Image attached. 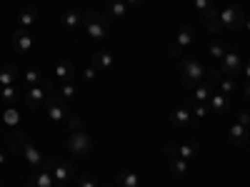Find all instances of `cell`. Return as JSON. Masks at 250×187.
Masks as SVG:
<instances>
[{
	"mask_svg": "<svg viewBox=\"0 0 250 187\" xmlns=\"http://www.w3.org/2000/svg\"><path fill=\"white\" fill-rule=\"evenodd\" d=\"M205 80V68L198 57H185L180 60V85L185 90H193L198 82Z\"/></svg>",
	"mask_w": 250,
	"mask_h": 187,
	"instance_id": "6da1fadb",
	"label": "cell"
},
{
	"mask_svg": "<svg viewBox=\"0 0 250 187\" xmlns=\"http://www.w3.org/2000/svg\"><path fill=\"white\" fill-rule=\"evenodd\" d=\"M83 25H85V33L93 40H105L110 33V18L103 13H83Z\"/></svg>",
	"mask_w": 250,
	"mask_h": 187,
	"instance_id": "7a4b0ae2",
	"label": "cell"
},
{
	"mask_svg": "<svg viewBox=\"0 0 250 187\" xmlns=\"http://www.w3.org/2000/svg\"><path fill=\"white\" fill-rule=\"evenodd\" d=\"M45 93H55V85H53V80H45L43 85H35V88H25L23 93V102H25V108L28 110H38L40 105L45 102Z\"/></svg>",
	"mask_w": 250,
	"mask_h": 187,
	"instance_id": "3957f363",
	"label": "cell"
},
{
	"mask_svg": "<svg viewBox=\"0 0 250 187\" xmlns=\"http://www.w3.org/2000/svg\"><path fill=\"white\" fill-rule=\"evenodd\" d=\"M45 115L53 122H68V100L60 97V93H50L45 97Z\"/></svg>",
	"mask_w": 250,
	"mask_h": 187,
	"instance_id": "277c9868",
	"label": "cell"
},
{
	"mask_svg": "<svg viewBox=\"0 0 250 187\" xmlns=\"http://www.w3.org/2000/svg\"><path fill=\"white\" fill-rule=\"evenodd\" d=\"M43 170H48V172L55 177L58 187H65V182L75 175V168H73V165H70V162H62V160H58V157H48Z\"/></svg>",
	"mask_w": 250,
	"mask_h": 187,
	"instance_id": "5b68a950",
	"label": "cell"
},
{
	"mask_svg": "<svg viewBox=\"0 0 250 187\" xmlns=\"http://www.w3.org/2000/svg\"><path fill=\"white\" fill-rule=\"evenodd\" d=\"M68 150L73 152V155H78V157H85V155H90V150H93V137L85 132V130H73L70 135H68Z\"/></svg>",
	"mask_w": 250,
	"mask_h": 187,
	"instance_id": "8992f818",
	"label": "cell"
},
{
	"mask_svg": "<svg viewBox=\"0 0 250 187\" xmlns=\"http://www.w3.org/2000/svg\"><path fill=\"white\" fill-rule=\"evenodd\" d=\"M218 18L223 30H240L245 23V10L240 5H228L223 13H218Z\"/></svg>",
	"mask_w": 250,
	"mask_h": 187,
	"instance_id": "52a82bcc",
	"label": "cell"
},
{
	"mask_svg": "<svg viewBox=\"0 0 250 187\" xmlns=\"http://www.w3.org/2000/svg\"><path fill=\"white\" fill-rule=\"evenodd\" d=\"M195 43V33H193V28L190 25H183L180 30H178V35H175V43L170 45V57H180V53L188 48V45H193Z\"/></svg>",
	"mask_w": 250,
	"mask_h": 187,
	"instance_id": "ba28073f",
	"label": "cell"
},
{
	"mask_svg": "<svg viewBox=\"0 0 250 187\" xmlns=\"http://www.w3.org/2000/svg\"><path fill=\"white\" fill-rule=\"evenodd\" d=\"M220 73H223L225 77L240 75V73H243V57H240L238 53H225V55L220 57Z\"/></svg>",
	"mask_w": 250,
	"mask_h": 187,
	"instance_id": "9c48e42d",
	"label": "cell"
},
{
	"mask_svg": "<svg viewBox=\"0 0 250 187\" xmlns=\"http://www.w3.org/2000/svg\"><path fill=\"white\" fill-rule=\"evenodd\" d=\"M10 43H13V50H15V53L28 55V53L33 50V35H30V30H25V28H18V30L10 35Z\"/></svg>",
	"mask_w": 250,
	"mask_h": 187,
	"instance_id": "30bf717a",
	"label": "cell"
},
{
	"mask_svg": "<svg viewBox=\"0 0 250 187\" xmlns=\"http://www.w3.org/2000/svg\"><path fill=\"white\" fill-rule=\"evenodd\" d=\"M20 152H23V157L28 160V165H30V168H33L35 172L45 168V157L38 152V148H35V145H33L30 140H25V142H23V150H20Z\"/></svg>",
	"mask_w": 250,
	"mask_h": 187,
	"instance_id": "8fae6325",
	"label": "cell"
},
{
	"mask_svg": "<svg viewBox=\"0 0 250 187\" xmlns=\"http://www.w3.org/2000/svg\"><path fill=\"white\" fill-rule=\"evenodd\" d=\"M23 93H25V85L23 82H15V85H5V88H0V100L5 102V105H15V102L23 97Z\"/></svg>",
	"mask_w": 250,
	"mask_h": 187,
	"instance_id": "7c38bea8",
	"label": "cell"
},
{
	"mask_svg": "<svg viewBox=\"0 0 250 187\" xmlns=\"http://www.w3.org/2000/svg\"><path fill=\"white\" fill-rule=\"evenodd\" d=\"M113 65H115V57L110 50H98L93 55V68L98 73H108V70H113Z\"/></svg>",
	"mask_w": 250,
	"mask_h": 187,
	"instance_id": "4fadbf2b",
	"label": "cell"
},
{
	"mask_svg": "<svg viewBox=\"0 0 250 187\" xmlns=\"http://www.w3.org/2000/svg\"><path fill=\"white\" fill-rule=\"evenodd\" d=\"M60 25L65 28V30H70V33H75V30L83 25V13H80V10H75V8L65 10V13L60 15Z\"/></svg>",
	"mask_w": 250,
	"mask_h": 187,
	"instance_id": "5bb4252c",
	"label": "cell"
},
{
	"mask_svg": "<svg viewBox=\"0 0 250 187\" xmlns=\"http://www.w3.org/2000/svg\"><path fill=\"white\" fill-rule=\"evenodd\" d=\"M248 128H245V125H240L238 120L230 125V128H228V140H230L233 145H235V148H243V145L248 142Z\"/></svg>",
	"mask_w": 250,
	"mask_h": 187,
	"instance_id": "9a60e30c",
	"label": "cell"
},
{
	"mask_svg": "<svg viewBox=\"0 0 250 187\" xmlns=\"http://www.w3.org/2000/svg\"><path fill=\"white\" fill-rule=\"evenodd\" d=\"M193 122L195 120H193L190 108H175L170 112V125H173V128H188V125H193Z\"/></svg>",
	"mask_w": 250,
	"mask_h": 187,
	"instance_id": "2e32d148",
	"label": "cell"
},
{
	"mask_svg": "<svg viewBox=\"0 0 250 187\" xmlns=\"http://www.w3.org/2000/svg\"><path fill=\"white\" fill-rule=\"evenodd\" d=\"M208 108H210V112L220 115V112H228V108H230V100H228V95H210V100H208Z\"/></svg>",
	"mask_w": 250,
	"mask_h": 187,
	"instance_id": "e0dca14e",
	"label": "cell"
},
{
	"mask_svg": "<svg viewBox=\"0 0 250 187\" xmlns=\"http://www.w3.org/2000/svg\"><path fill=\"white\" fill-rule=\"evenodd\" d=\"M210 95H213V82H208V80L198 82L193 88V102H208Z\"/></svg>",
	"mask_w": 250,
	"mask_h": 187,
	"instance_id": "ac0fdd59",
	"label": "cell"
},
{
	"mask_svg": "<svg viewBox=\"0 0 250 187\" xmlns=\"http://www.w3.org/2000/svg\"><path fill=\"white\" fill-rule=\"evenodd\" d=\"M55 75H58L62 82H70V80L75 77V65H73V62H68V60H60L58 65H55Z\"/></svg>",
	"mask_w": 250,
	"mask_h": 187,
	"instance_id": "d6986e66",
	"label": "cell"
},
{
	"mask_svg": "<svg viewBox=\"0 0 250 187\" xmlns=\"http://www.w3.org/2000/svg\"><path fill=\"white\" fill-rule=\"evenodd\" d=\"M38 20V8H33V5H28V8H23L20 10V15H18V23H20V28H25V30H30V25Z\"/></svg>",
	"mask_w": 250,
	"mask_h": 187,
	"instance_id": "ffe728a7",
	"label": "cell"
},
{
	"mask_svg": "<svg viewBox=\"0 0 250 187\" xmlns=\"http://www.w3.org/2000/svg\"><path fill=\"white\" fill-rule=\"evenodd\" d=\"M203 20H205V28H208V33L210 35H218L223 28H220V18H218V10L213 8V10H208L205 15H203Z\"/></svg>",
	"mask_w": 250,
	"mask_h": 187,
	"instance_id": "44dd1931",
	"label": "cell"
},
{
	"mask_svg": "<svg viewBox=\"0 0 250 187\" xmlns=\"http://www.w3.org/2000/svg\"><path fill=\"white\" fill-rule=\"evenodd\" d=\"M18 80H20V75H18V68H15V65H5L3 70H0V88L15 85Z\"/></svg>",
	"mask_w": 250,
	"mask_h": 187,
	"instance_id": "7402d4cb",
	"label": "cell"
},
{
	"mask_svg": "<svg viewBox=\"0 0 250 187\" xmlns=\"http://www.w3.org/2000/svg\"><path fill=\"white\" fill-rule=\"evenodd\" d=\"M115 182H118V187H140L138 175H135V172H130V170H120V172H118V177H115Z\"/></svg>",
	"mask_w": 250,
	"mask_h": 187,
	"instance_id": "603a6c76",
	"label": "cell"
},
{
	"mask_svg": "<svg viewBox=\"0 0 250 187\" xmlns=\"http://www.w3.org/2000/svg\"><path fill=\"white\" fill-rule=\"evenodd\" d=\"M198 155H200V145H198V142H183V145H178V157L193 160V157H198Z\"/></svg>",
	"mask_w": 250,
	"mask_h": 187,
	"instance_id": "cb8c5ba5",
	"label": "cell"
},
{
	"mask_svg": "<svg viewBox=\"0 0 250 187\" xmlns=\"http://www.w3.org/2000/svg\"><path fill=\"white\" fill-rule=\"evenodd\" d=\"M20 82H23L25 88H35V85H43V82H45V75L33 68V70H28L23 77H20Z\"/></svg>",
	"mask_w": 250,
	"mask_h": 187,
	"instance_id": "d4e9b609",
	"label": "cell"
},
{
	"mask_svg": "<svg viewBox=\"0 0 250 187\" xmlns=\"http://www.w3.org/2000/svg\"><path fill=\"white\" fill-rule=\"evenodd\" d=\"M125 13H128V3H125V0H110L108 3V15L110 18H125Z\"/></svg>",
	"mask_w": 250,
	"mask_h": 187,
	"instance_id": "484cf974",
	"label": "cell"
},
{
	"mask_svg": "<svg viewBox=\"0 0 250 187\" xmlns=\"http://www.w3.org/2000/svg\"><path fill=\"white\" fill-rule=\"evenodd\" d=\"M170 172L175 177H185L188 175V160L183 157H170Z\"/></svg>",
	"mask_w": 250,
	"mask_h": 187,
	"instance_id": "4316f807",
	"label": "cell"
},
{
	"mask_svg": "<svg viewBox=\"0 0 250 187\" xmlns=\"http://www.w3.org/2000/svg\"><path fill=\"white\" fill-rule=\"evenodd\" d=\"M35 182H38V187H58V182H55V177L48 172V170H38L35 175Z\"/></svg>",
	"mask_w": 250,
	"mask_h": 187,
	"instance_id": "83f0119b",
	"label": "cell"
},
{
	"mask_svg": "<svg viewBox=\"0 0 250 187\" xmlns=\"http://www.w3.org/2000/svg\"><path fill=\"white\" fill-rule=\"evenodd\" d=\"M228 50H225V43H223V40H218V37H213L210 40V43H208V55H213V57H223Z\"/></svg>",
	"mask_w": 250,
	"mask_h": 187,
	"instance_id": "f1b7e54d",
	"label": "cell"
},
{
	"mask_svg": "<svg viewBox=\"0 0 250 187\" xmlns=\"http://www.w3.org/2000/svg\"><path fill=\"white\" fill-rule=\"evenodd\" d=\"M190 112H193V120H203L205 115H210V108H208V102H193L190 100Z\"/></svg>",
	"mask_w": 250,
	"mask_h": 187,
	"instance_id": "f546056e",
	"label": "cell"
},
{
	"mask_svg": "<svg viewBox=\"0 0 250 187\" xmlns=\"http://www.w3.org/2000/svg\"><path fill=\"white\" fill-rule=\"evenodd\" d=\"M28 137H25V132H20V130H15L13 135H8V145H10V150H23V142H25Z\"/></svg>",
	"mask_w": 250,
	"mask_h": 187,
	"instance_id": "4dcf8cb0",
	"label": "cell"
},
{
	"mask_svg": "<svg viewBox=\"0 0 250 187\" xmlns=\"http://www.w3.org/2000/svg\"><path fill=\"white\" fill-rule=\"evenodd\" d=\"M235 90H238L235 77H223V80H220V93H223V95H233Z\"/></svg>",
	"mask_w": 250,
	"mask_h": 187,
	"instance_id": "1f68e13d",
	"label": "cell"
},
{
	"mask_svg": "<svg viewBox=\"0 0 250 187\" xmlns=\"http://www.w3.org/2000/svg\"><path fill=\"white\" fill-rule=\"evenodd\" d=\"M78 95V85L70 80V82H62V88H60V97H65V100H73Z\"/></svg>",
	"mask_w": 250,
	"mask_h": 187,
	"instance_id": "d6a6232c",
	"label": "cell"
},
{
	"mask_svg": "<svg viewBox=\"0 0 250 187\" xmlns=\"http://www.w3.org/2000/svg\"><path fill=\"white\" fill-rule=\"evenodd\" d=\"M193 5H195V10L200 13V15H205L208 10H213L215 5H213V0H193Z\"/></svg>",
	"mask_w": 250,
	"mask_h": 187,
	"instance_id": "836d02e7",
	"label": "cell"
},
{
	"mask_svg": "<svg viewBox=\"0 0 250 187\" xmlns=\"http://www.w3.org/2000/svg\"><path fill=\"white\" fill-rule=\"evenodd\" d=\"M78 187H100L95 177L90 175H78Z\"/></svg>",
	"mask_w": 250,
	"mask_h": 187,
	"instance_id": "e575fe53",
	"label": "cell"
},
{
	"mask_svg": "<svg viewBox=\"0 0 250 187\" xmlns=\"http://www.w3.org/2000/svg\"><path fill=\"white\" fill-rule=\"evenodd\" d=\"M95 75H98V70L90 65V68H85V70L80 73V80H83V82H93V80H95Z\"/></svg>",
	"mask_w": 250,
	"mask_h": 187,
	"instance_id": "d590c367",
	"label": "cell"
},
{
	"mask_svg": "<svg viewBox=\"0 0 250 187\" xmlns=\"http://www.w3.org/2000/svg\"><path fill=\"white\" fill-rule=\"evenodd\" d=\"M3 120H5L8 125H18V110H15V108H8L5 115H3Z\"/></svg>",
	"mask_w": 250,
	"mask_h": 187,
	"instance_id": "8d00e7d4",
	"label": "cell"
},
{
	"mask_svg": "<svg viewBox=\"0 0 250 187\" xmlns=\"http://www.w3.org/2000/svg\"><path fill=\"white\" fill-rule=\"evenodd\" d=\"M205 80L213 82V85H215V82H220V70H205Z\"/></svg>",
	"mask_w": 250,
	"mask_h": 187,
	"instance_id": "74e56055",
	"label": "cell"
},
{
	"mask_svg": "<svg viewBox=\"0 0 250 187\" xmlns=\"http://www.w3.org/2000/svg\"><path fill=\"white\" fill-rule=\"evenodd\" d=\"M165 155H168V157H178V145L175 142H165Z\"/></svg>",
	"mask_w": 250,
	"mask_h": 187,
	"instance_id": "f35d334b",
	"label": "cell"
},
{
	"mask_svg": "<svg viewBox=\"0 0 250 187\" xmlns=\"http://www.w3.org/2000/svg\"><path fill=\"white\" fill-rule=\"evenodd\" d=\"M68 128H70V132H73V130H80V128H83L80 117H73V120H68Z\"/></svg>",
	"mask_w": 250,
	"mask_h": 187,
	"instance_id": "ab89813d",
	"label": "cell"
},
{
	"mask_svg": "<svg viewBox=\"0 0 250 187\" xmlns=\"http://www.w3.org/2000/svg\"><path fill=\"white\" fill-rule=\"evenodd\" d=\"M238 122H240V125H245V128H248V125H250V112H245V110H243V112L238 115Z\"/></svg>",
	"mask_w": 250,
	"mask_h": 187,
	"instance_id": "60d3db41",
	"label": "cell"
},
{
	"mask_svg": "<svg viewBox=\"0 0 250 187\" xmlns=\"http://www.w3.org/2000/svg\"><path fill=\"white\" fill-rule=\"evenodd\" d=\"M243 73H245V77L250 80V60H245V62H243Z\"/></svg>",
	"mask_w": 250,
	"mask_h": 187,
	"instance_id": "b9f144b4",
	"label": "cell"
},
{
	"mask_svg": "<svg viewBox=\"0 0 250 187\" xmlns=\"http://www.w3.org/2000/svg\"><path fill=\"white\" fill-rule=\"evenodd\" d=\"M125 3H128L130 8H140V5H143V0H125Z\"/></svg>",
	"mask_w": 250,
	"mask_h": 187,
	"instance_id": "7bdbcfd3",
	"label": "cell"
},
{
	"mask_svg": "<svg viewBox=\"0 0 250 187\" xmlns=\"http://www.w3.org/2000/svg\"><path fill=\"white\" fill-rule=\"evenodd\" d=\"M243 95H245V100H250V80L245 82V88H243Z\"/></svg>",
	"mask_w": 250,
	"mask_h": 187,
	"instance_id": "ee69618b",
	"label": "cell"
},
{
	"mask_svg": "<svg viewBox=\"0 0 250 187\" xmlns=\"http://www.w3.org/2000/svg\"><path fill=\"white\" fill-rule=\"evenodd\" d=\"M25 187H38V182H35V177H33V175L28 177V182H25Z\"/></svg>",
	"mask_w": 250,
	"mask_h": 187,
	"instance_id": "f6af8a7d",
	"label": "cell"
},
{
	"mask_svg": "<svg viewBox=\"0 0 250 187\" xmlns=\"http://www.w3.org/2000/svg\"><path fill=\"white\" fill-rule=\"evenodd\" d=\"M243 28H245V30L250 33V18H245V23H243Z\"/></svg>",
	"mask_w": 250,
	"mask_h": 187,
	"instance_id": "bcb514c9",
	"label": "cell"
},
{
	"mask_svg": "<svg viewBox=\"0 0 250 187\" xmlns=\"http://www.w3.org/2000/svg\"><path fill=\"white\" fill-rule=\"evenodd\" d=\"M0 165H5V152L0 150Z\"/></svg>",
	"mask_w": 250,
	"mask_h": 187,
	"instance_id": "7dc6e473",
	"label": "cell"
},
{
	"mask_svg": "<svg viewBox=\"0 0 250 187\" xmlns=\"http://www.w3.org/2000/svg\"><path fill=\"white\" fill-rule=\"evenodd\" d=\"M0 187H3V180H0Z\"/></svg>",
	"mask_w": 250,
	"mask_h": 187,
	"instance_id": "c3c4849f",
	"label": "cell"
},
{
	"mask_svg": "<svg viewBox=\"0 0 250 187\" xmlns=\"http://www.w3.org/2000/svg\"><path fill=\"white\" fill-rule=\"evenodd\" d=\"M248 132H250V125H248Z\"/></svg>",
	"mask_w": 250,
	"mask_h": 187,
	"instance_id": "681fc988",
	"label": "cell"
}]
</instances>
